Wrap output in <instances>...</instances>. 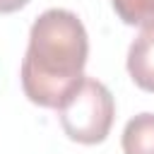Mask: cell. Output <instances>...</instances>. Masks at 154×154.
Returning a JSON list of instances; mask_svg holds the SVG:
<instances>
[{"label": "cell", "mask_w": 154, "mask_h": 154, "mask_svg": "<svg viewBox=\"0 0 154 154\" xmlns=\"http://www.w3.org/2000/svg\"><path fill=\"white\" fill-rule=\"evenodd\" d=\"M89 36L82 19L63 7H51L36 17L22 60L24 96L43 108H58L84 79Z\"/></svg>", "instance_id": "cell-1"}, {"label": "cell", "mask_w": 154, "mask_h": 154, "mask_svg": "<svg viewBox=\"0 0 154 154\" xmlns=\"http://www.w3.org/2000/svg\"><path fill=\"white\" fill-rule=\"evenodd\" d=\"M116 14L128 26H154V0H111Z\"/></svg>", "instance_id": "cell-5"}, {"label": "cell", "mask_w": 154, "mask_h": 154, "mask_svg": "<svg viewBox=\"0 0 154 154\" xmlns=\"http://www.w3.org/2000/svg\"><path fill=\"white\" fill-rule=\"evenodd\" d=\"M128 72L132 82L154 94V26H144L128 48Z\"/></svg>", "instance_id": "cell-3"}, {"label": "cell", "mask_w": 154, "mask_h": 154, "mask_svg": "<svg viewBox=\"0 0 154 154\" xmlns=\"http://www.w3.org/2000/svg\"><path fill=\"white\" fill-rule=\"evenodd\" d=\"M123 154H154V113H137L123 128Z\"/></svg>", "instance_id": "cell-4"}, {"label": "cell", "mask_w": 154, "mask_h": 154, "mask_svg": "<svg viewBox=\"0 0 154 154\" xmlns=\"http://www.w3.org/2000/svg\"><path fill=\"white\" fill-rule=\"evenodd\" d=\"M63 132L79 144H99L108 137L116 101L108 87L94 77H84L58 106Z\"/></svg>", "instance_id": "cell-2"}, {"label": "cell", "mask_w": 154, "mask_h": 154, "mask_svg": "<svg viewBox=\"0 0 154 154\" xmlns=\"http://www.w3.org/2000/svg\"><path fill=\"white\" fill-rule=\"evenodd\" d=\"M24 5H29V0H0V14H10L22 10Z\"/></svg>", "instance_id": "cell-6"}]
</instances>
